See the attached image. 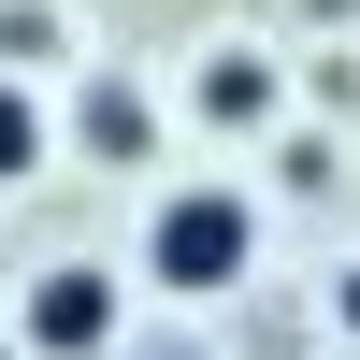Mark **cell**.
<instances>
[{
  "label": "cell",
  "instance_id": "1",
  "mask_svg": "<svg viewBox=\"0 0 360 360\" xmlns=\"http://www.w3.org/2000/svg\"><path fill=\"white\" fill-rule=\"evenodd\" d=\"M130 274L159 288V303H231V288L259 274V188H231V173H173V188H144Z\"/></svg>",
  "mask_w": 360,
  "mask_h": 360
},
{
  "label": "cell",
  "instance_id": "2",
  "mask_svg": "<svg viewBox=\"0 0 360 360\" xmlns=\"http://www.w3.org/2000/svg\"><path fill=\"white\" fill-rule=\"evenodd\" d=\"M130 288L144 274H115V259H86V245L29 259L15 274V360H115L130 346Z\"/></svg>",
  "mask_w": 360,
  "mask_h": 360
},
{
  "label": "cell",
  "instance_id": "3",
  "mask_svg": "<svg viewBox=\"0 0 360 360\" xmlns=\"http://www.w3.org/2000/svg\"><path fill=\"white\" fill-rule=\"evenodd\" d=\"M173 101H188V130L245 144V130H274V115H288V58H274V44H202Z\"/></svg>",
  "mask_w": 360,
  "mask_h": 360
},
{
  "label": "cell",
  "instance_id": "4",
  "mask_svg": "<svg viewBox=\"0 0 360 360\" xmlns=\"http://www.w3.org/2000/svg\"><path fill=\"white\" fill-rule=\"evenodd\" d=\"M58 115H72V159L86 173H144V159H159V101H144L130 72H86Z\"/></svg>",
  "mask_w": 360,
  "mask_h": 360
},
{
  "label": "cell",
  "instance_id": "5",
  "mask_svg": "<svg viewBox=\"0 0 360 360\" xmlns=\"http://www.w3.org/2000/svg\"><path fill=\"white\" fill-rule=\"evenodd\" d=\"M58 144H72V115H58L29 72H0V202H15V188H44V173H58Z\"/></svg>",
  "mask_w": 360,
  "mask_h": 360
},
{
  "label": "cell",
  "instance_id": "6",
  "mask_svg": "<svg viewBox=\"0 0 360 360\" xmlns=\"http://www.w3.org/2000/svg\"><path fill=\"white\" fill-rule=\"evenodd\" d=\"M58 58V0H0V72H44Z\"/></svg>",
  "mask_w": 360,
  "mask_h": 360
},
{
  "label": "cell",
  "instance_id": "7",
  "mask_svg": "<svg viewBox=\"0 0 360 360\" xmlns=\"http://www.w3.org/2000/svg\"><path fill=\"white\" fill-rule=\"evenodd\" d=\"M317 317H332V346H360V245L332 259V274H317Z\"/></svg>",
  "mask_w": 360,
  "mask_h": 360
}]
</instances>
